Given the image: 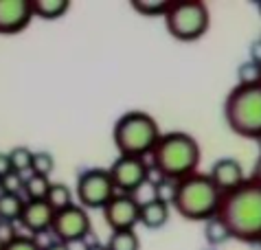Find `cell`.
Wrapping results in <instances>:
<instances>
[{"instance_id":"obj_1","label":"cell","mask_w":261,"mask_h":250,"mask_svg":"<svg viewBox=\"0 0 261 250\" xmlns=\"http://www.w3.org/2000/svg\"><path fill=\"white\" fill-rule=\"evenodd\" d=\"M217 219L226 226L230 239L259 244L261 239V187L246 180L242 187L222 195Z\"/></svg>"},{"instance_id":"obj_2","label":"cell","mask_w":261,"mask_h":250,"mask_svg":"<svg viewBox=\"0 0 261 250\" xmlns=\"http://www.w3.org/2000/svg\"><path fill=\"white\" fill-rule=\"evenodd\" d=\"M202 152L198 141L187 132H167L161 134L156 147L151 149V165L163 180L180 182L198 173Z\"/></svg>"},{"instance_id":"obj_3","label":"cell","mask_w":261,"mask_h":250,"mask_svg":"<svg viewBox=\"0 0 261 250\" xmlns=\"http://www.w3.org/2000/svg\"><path fill=\"white\" fill-rule=\"evenodd\" d=\"M222 202V193L211 182L208 173H193L189 178L176 182L173 187L171 207L185 219L191 222H208L217 215Z\"/></svg>"},{"instance_id":"obj_4","label":"cell","mask_w":261,"mask_h":250,"mask_svg":"<svg viewBox=\"0 0 261 250\" xmlns=\"http://www.w3.org/2000/svg\"><path fill=\"white\" fill-rule=\"evenodd\" d=\"M161 138V128L156 119L143 110H132L119 116L112 130V141L119 156L145 158L156 147Z\"/></svg>"},{"instance_id":"obj_5","label":"cell","mask_w":261,"mask_h":250,"mask_svg":"<svg viewBox=\"0 0 261 250\" xmlns=\"http://www.w3.org/2000/svg\"><path fill=\"white\" fill-rule=\"evenodd\" d=\"M224 119L235 134L261 138V84L235 86L224 101Z\"/></svg>"},{"instance_id":"obj_6","label":"cell","mask_w":261,"mask_h":250,"mask_svg":"<svg viewBox=\"0 0 261 250\" xmlns=\"http://www.w3.org/2000/svg\"><path fill=\"white\" fill-rule=\"evenodd\" d=\"M165 27L169 35L178 42H195L208 31L211 13L208 7L200 0H185V3H171L165 13Z\"/></svg>"},{"instance_id":"obj_7","label":"cell","mask_w":261,"mask_h":250,"mask_svg":"<svg viewBox=\"0 0 261 250\" xmlns=\"http://www.w3.org/2000/svg\"><path fill=\"white\" fill-rule=\"evenodd\" d=\"M75 195L82 209H103L117 195V189L112 185L108 169L92 167L79 173Z\"/></svg>"},{"instance_id":"obj_8","label":"cell","mask_w":261,"mask_h":250,"mask_svg":"<svg viewBox=\"0 0 261 250\" xmlns=\"http://www.w3.org/2000/svg\"><path fill=\"white\" fill-rule=\"evenodd\" d=\"M110 180L117 193L134 195L149 178V165L145 158H134V156H119L114 163L108 167Z\"/></svg>"},{"instance_id":"obj_9","label":"cell","mask_w":261,"mask_h":250,"mask_svg":"<svg viewBox=\"0 0 261 250\" xmlns=\"http://www.w3.org/2000/svg\"><path fill=\"white\" fill-rule=\"evenodd\" d=\"M50 231L55 235V241H62V244L70 246V244H77V241H84L90 235L88 211L82 209L79 204H72V207L55 213Z\"/></svg>"},{"instance_id":"obj_10","label":"cell","mask_w":261,"mask_h":250,"mask_svg":"<svg viewBox=\"0 0 261 250\" xmlns=\"http://www.w3.org/2000/svg\"><path fill=\"white\" fill-rule=\"evenodd\" d=\"M101 211H103V219L112 229V233L114 231H134V226L139 224L141 202L136 195L117 193Z\"/></svg>"},{"instance_id":"obj_11","label":"cell","mask_w":261,"mask_h":250,"mask_svg":"<svg viewBox=\"0 0 261 250\" xmlns=\"http://www.w3.org/2000/svg\"><path fill=\"white\" fill-rule=\"evenodd\" d=\"M31 20V0H0V33L3 35L24 31Z\"/></svg>"},{"instance_id":"obj_12","label":"cell","mask_w":261,"mask_h":250,"mask_svg":"<svg viewBox=\"0 0 261 250\" xmlns=\"http://www.w3.org/2000/svg\"><path fill=\"white\" fill-rule=\"evenodd\" d=\"M208 178L217 187V191L224 193H230V191L239 189L246 182V171L239 160L235 158H220L215 160L211 171H208Z\"/></svg>"},{"instance_id":"obj_13","label":"cell","mask_w":261,"mask_h":250,"mask_svg":"<svg viewBox=\"0 0 261 250\" xmlns=\"http://www.w3.org/2000/svg\"><path fill=\"white\" fill-rule=\"evenodd\" d=\"M53 219H55V211L50 209L44 200H38V202H24L20 224H22V229H27L29 233L42 235V233L50 231Z\"/></svg>"},{"instance_id":"obj_14","label":"cell","mask_w":261,"mask_h":250,"mask_svg":"<svg viewBox=\"0 0 261 250\" xmlns=\"http://www.w3.org/2000/svg\"><path fill=\"white\" fill-rule=\"evenodd\" d=\"M169 222V204L151 197V200L141 202V213H139V224H143L145 229H163Z\"/></svg>"},{"instance_id":"obj_15","label":"cell","mask_w":261,"mask_h":250,"mask_svg":"<svg viewBox=\"0 0 261 250\" xmlns=\"http://www.w3.org/2000/svg\"><path fill=\"white\" fill-rule=\"evenodd\" d=\"M70 9L68 0H31L33 18L42 20H57Z\"/></svg>"},{"instance_id":"obj_16","label":"cell","mask_w":261,"mask_h":250,"mask_svg":"<svg viewBox=\"0 0 261 250\" xmlns=\"http://www.w3.org/2000/svg\"><path fill=\"white\" fill-rule=\"evenodd\" d=\"M24 197L16 195V193H0V222L7 224H16L20 222V215H22L24 209Z\"/></svg>"},{"instance_id":"obj_17","label":"cell","mask_w":261,"mask_h":250,"mask_svg":"<svg viewBox=\"0 0 261 250\" xmlns=\"http://www.w3.org/2000/svg\"><path fill=\"white\" fill-rule=\"evenodd\" d=\"M44 202H46L55 213H60V211H64V209H68V207H72V204H75V200H72L70 187H66L64 182H50V189H48Z\"/></svg>"},{"instance_id":"obj_18","label":"cell","mask_w":261,"mask_h":250,"mask_svg":"<svg viewBox=\"0 0 261 250\" xmlns=\"http://www.w3.org/2000/svg\"><path fill=\"white\" fill-rule=\"evenodd\" d=\"M50 189V180L44 176H27L24 178V187H22V197L27 202H38V200H46V193Z\"/></svg>"},{"instance_id":"obj_19","label":"cell","mask_w":261,"mask_h":250,"mask_svg":"<svg viewBox=\"0 0 261 250\" xmlns=\"http://www.w3.org/2000/svg\"><path fill=\"white\" fill-rule=\"evenodd\" d=\"M106 246L108 250H141V237L136 231H114Z\"/></svg>"},{"instance_id":"obj_20","label":"cell","mask_w":261,"mask_h":250,"mask_svg":"<svg viewBox=\"0 0 261 250\" xmlns=\"http://www.w3.org/2000/svg\"><path fill=\"white\" fill-rule=\"evenodd\" d=\"M169 7H171L169 0H132V9L147 18L165 16Z\"/></svg>"},{"instance_id":"obj_21","label":"cell","mask_w":261,"mask_h":250,"mask_svg":"<svg viewBox=\"0 0 261 250\" xmlns=\"http://www.w3.org/2000/svg\"><path fill=\"white\" fill-rule=\"evenodd\" d=\"M9 156V163H11V169L16 173H22L24 171H31V160H33V149H29L24 145H18L7 154Z\"/></svg>"},{"instance_id":"obj_22","label":"cell","mask_w":261,"mask_h":250,"mask_svg":"<svg viewBox=\"0 0 261 250\" xmlns=\"http://www.w3.org/2000/svg\"><path fill=\"white\" fill-rule=\"evenodd\" d=\"M261 84V66L246 60L237 66V86H257Z\"/></svg>"},{"instance_id":"obj_23","label":"cell","mask_w":261,"mask_h":250,"mask_svg":"<svg viewBox=\"0 0 261 250\" xmlns=\"http://www.w3.org/2000/svg\"><path fill=\"white\" fill-rule=\"evenodd\" d=\"M204 237L208 244H224V241H228L230 239V233L226 231V226L222 224V219H217V217H211L208 222H204Z\"/></svg>"},{"instance_id":"obj_24","label":"cell","mask_w":261,"mask_h":250,"mask_svg":"<svg viewBox=\"0 0 261 250\" xmlns=\"http://www.w3.org/2000/svg\"><path fill=\"white\" fill-rule=\"evenodd\" d=\"M55 169V158L50 152H33V160H31V173L35 176H44L48 178Z\"/></svg>"},{"instance_id":"obj_25","label":"cell","mask_w":261,"mask_h":250,"mask_svg":"<svg viewBox=\"0 0 261 250\" xmlns=\"http://www.w3.org/2000/svg\"><path fill=\"white\" fill-rule=\"evenodd\" d=\"M22 187H24V176L22 173H7L5 178H0V193H16L22 195Z\"/></svg>"},{"instance_id":"obj_26","label":"cell","mask_w":261,"mask_h":250,"mask_svg":"<svg viewBox=\"0 0 261 250\" xmlns=\"http://www.w3.org/2000/svg\"><path fill=\"white\" fill-rule=\"evenodd\" d=\"M3 250H42V244L35 237H29V235H18Z\"/></svg>"},{"instance_id":"obj_27","label":"cell","mask_w":261,"mask_h":250,"mask_svg":"<svg viewBox=\"0 0 261 250\" xmlns=\"http://www.w3.org/2000/svg\"><path fill=\"white\" fill-rule=\"evenodd\" d=\"M18 237V231L13 224H7V222H0V244L7 246L11 239Z\"/></svg>"},{"instance_id":"obj_28","label":"cell","mask_w":261,"mask_h":250,"mask_svg":"<svg viewBox=\"0 0 261 250\" xmlns=\"http://www.w3.org/2000/svg\"><path fill=\"white\" fill-rule=\"evenodd\" d=\"M250 62L261 66V40H255L250 44Z\"/></svg>"},{"instance_id":"obj_29","label":"cell","mask_w":261,"mask_h":250,"mask_svg":"<svg viewBox=\"0 0 261 250\" xmlns=\"http://www.w3.org/2000/svg\"><path fill=\"white\" fill-rule=\"evenodd\" d=\"M11 163H9V156L7 154H0V178H5L7 173H11Z\"/></svg>"},{"instance_id":"obj_30","label":"cell","mask_w":261,"mask_h":250,"mask_svg":"<svg viewBox=\"0 0 261 250\" xmlns=\"http://www.w3.org/2000/svg\"><path fill=\"white\" fill-rule=\"evenodd\" d=\"M250 180L255 182V185H259V187H261V156L257 158L255 167H252V176H250Z\"/></svg>"},{"instance_id":"obj_31","label":"cell","mask_w":261,"mask_h":250,"mask_svg":"<svg viewBox=\"0 0 261 250\" xmlns=\"http://www.w3.org/2000/svg\"><path fill=\"white\" fill-rule=\"evenodd\" d=\"M42 250H72L68 244H62V241H50L48 246H42Z\"/></svg>"},{"instance_id":"obj_32","label":"cell","mask_w":261,"mask_h":250,"mask_svg":"<svg viewBox=\"0 0 261 250\" xmlns=\"http://www.w3.org/2000/svg\"><path fill=\"white\" fill-rule=\"evenodd\" d=\"M86 250H108L106 244H99V241H92V244L86 246Z\"/></svg>"},{"instance_id":"obj_33","label":"cell","mask_w":261,"mask_h":250,"mask_svg":"<svg viewBox=\"0 0 261 250\" xmlns=\"http://www.w3.org/2000/svg\"><path fill=\"white\" fill-rule=\"evenodd\" d=\"M3 248H5V246H3V244H0V250H3Z\"/></svg>"},{"instance_id":"obj_34","label":"cell","mask_w":261,"mask_h":250,"mask_svg":"<svg viewBox=\"0 0 261 250\" xmlns=\"http://www.w3.org/2000/svg\"><path fill=\"white\" fill-rule=\"evenodd\" d=\"M259 248H261V239H259Z\"/></svg>"},{"instance_id":"obj_35","label":"cell","mask_w":261,"mask_h":250,"mask_svg":"<svg viewBox=\"0 0 261 250\" xmlns=\"http://www.w3.org/2000/svg\"><path fill=\"white\" fill-rule=\"evenodd\" d=\"M259 40H261V38H259Z\"/></svg>"}]
</instances>
